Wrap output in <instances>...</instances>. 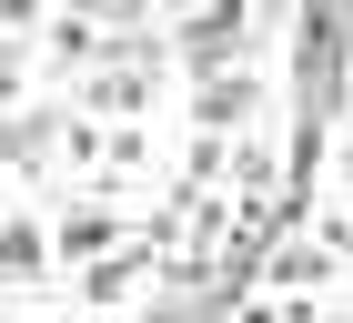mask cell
Listing matches in <instances>:
<instances>
[{
	"label": "cell",
	"instance_id": "obj_1",
	"mask_svg": "<svg viewBox=\"0 0 353 323\" xmlns=\"http://www.w3.org/2000/svg\"><path fill=\"white\" fill-rule=\"evenodd\" d=\"M41 263H51V233L30 213H0V283H30Z\"/></svg>",
	"mask_w": 353,
	"mask_h": 323
},
{
	"label": "cell",
	"instance_id": "obj_2",
	"mask_svg": "<svg viewBox=\"0 0 353 323\" xmlns=\"http://www.w3.org/2000/svg\"><path fill=\"white\" fill-rule=\"evenodd\" d=\"M51 242H61V263L81 273V263H101L111 242H121V213H101V202H91V213H71V222H61Z\"/></svg>",
	"mask_w": 353,
	"mask_h": 323
},
{
	"label": "cell",
	"instance_id": "obj_3",
	"mask_svg": "<svg viewBox=\"0 0 353 323\" xmlns=\"http://www.w3.org/2000/svg\"><path fill=\"white\" fill-rule=\"evenodd\" d=\"M10 91H21V51H0V101H10Z\"/></svg>",
	"mask_w": 353,
	"mask_h": 323
},
{
	"label": "cell",
	"instance_id": "obj_4",
	"mask_svg": "<svg viewBox=\"0 0 353 323\" xmlns=\"http://www.w3.org/2000/svg\"><path fill=\"white\" fill-rule=\"evenodd\" d=\"M0 21H10V30H21V21H30V0H0Z\"/></svg>",
	"mask_w": 353,
	"mask_h": 323
}]
</instances>
